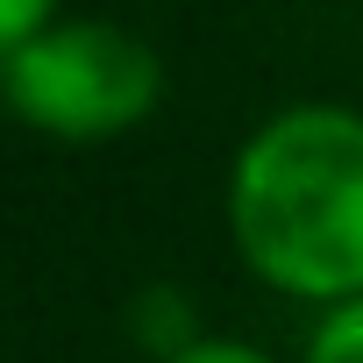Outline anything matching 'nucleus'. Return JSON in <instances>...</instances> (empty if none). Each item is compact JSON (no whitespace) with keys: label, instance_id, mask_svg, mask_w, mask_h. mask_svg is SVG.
Returning <instances> with one entry per match:
<instances>
[{"label":"nucleus","instance_id":"1","mask_svg":"<svg viewBox=\"0 0 363 363\" xmlns=\"http://www.w3.org/2000/svg\"><path fill=\"white\" fill-rule=\"evenodd\" d=\"M228 235L285 299H363V114L320 100L271 114L235 150Z\"/></svg>","mask_w":363,"mask_h":363},{"label":"nucleus","instance_id":"2","mask_svg":"<svg viewBox=\"0 0 363 363\" xmlns=\"http://www.w3.org/2000/svg\"><path fill=\"white\" fill-rule=\"evenodd\" d=\"M0 93L43 135L107 143L157 114L164 65L121 22H50L15 57H0Z\"/></svg>","mask_w":363,"mask_h":363},{"label":"nucleus","instance_id":"3","mask_svg":"<svg viewBox=\"0 0 363 363\" xmlns=\"http://www.w3.org/2000/svg\"><path fill=\"white\" fill-rule=\"evenodd\" d=\"M299 363H363V299L328 306L320 328L306 335V356H299Z\"/></svg>","mask_w":363,"mask_h":363},{"label":"nucleus","instance_id":"4","mask_svg":"<svg viewBox=\"0 0 363 363\" xmlns=\"http://www.w3.org/2000/svg\"><path fill=\"white\" fill-rule=\"evenodd\" d=\"M57 22V0H0V57H15L29 36Z\"/></svg>","mask_w":363,"mask_h":363},{"label":"nucleus","instance_id":"5","mask_svg":"<svg viewBox=\"0 0 363 363\" xmlns=\"http://www.w3.org/2000/svg\"><path fill=\"white\" fill-rule=\"evenodd\" d=\"M171 363H271L257 342H228V335H207V342H186Z\"/></svg>","mask_w":363,"mask_h":363}]
</instances>
